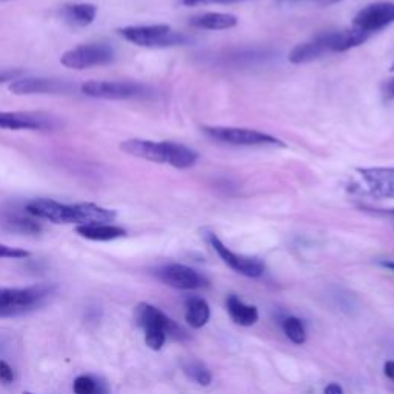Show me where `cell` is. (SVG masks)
Returning a JSON list of instances; mask_svg holds the SVG:
<instances>
[{"label":"cell","instance_id":"obj_14","mask_svg":"<svg viewBox=\"0 0 394 394\" xmlns=\"http://www.w3.org/2000/svg\"><path fill=\"white\" fill-rule=\"evenodd\" d=\"M358 173L374 197H394V168H359Z\"/></svg>","mask_w":394,"mask_h":394},{"label":"cell","instance_id":"obj_7","mask_svg":"<svg viewBox=\"0 0 394 394\" xmlns=\"http://www.w3.org/2000/svg\"><path fill=\"white\" fill-rule=\"evenodd\" d=\"M204 133L208 137H211L213 141L234 145V146H283L285 145L282 141H279V139L250 128L204 127Z\"/></svg>","mask_w":394,"mask_h":394},{"label":"cell","instance_id":"obj_10","mask_svg":"<svg viewBox=\"0 0 394 394\" xmlns=\"http://www.w3.org/2000/svg\"><path fill=\"white\" fill-rule=\"evenodd\" d=\"M136 321L137 325L141 327L143 331H151V330H162L165 331L167 336H171L174 339H183L185 333L183 330L173 322L168 316L159 310L157 307L150 305V304H139L136 307Z\"/></svg>","mask_w":394,"mask_h":394},{"label":"cell","instance_id":"obj_22","mask_svg":"<svg viewBox=\"0 0 394 394\" xmlns=\"http://www.w3.org/2000/svg\"><path fill=\"white\" fill-rule=\"evenodd\" d=\"M182 368H183V373L187 374L190 379H192L199 385H202V387H208V385H210L213 381L210 370H208L206 365L197 359H190L187 362H183Z\"/></svg>","mask_w":394,"mask_h":394},{"label":"cell","instance_id":"obj_6","mask_svg":"<svg viewBox=\"0 0 394 394\" xmlns=\"http://www.w3.org/2000/svg\"><path fill=\"white\" fill-rule=\"evenodd\" d=\"M82 92L88 97L105 100L142 99L151 94L150 88L145 85L123 80H91L82 85Z\"/></svg>","mask_w":394,"mask_h":394},{"label":"cell","instance_id":"obj_33","mask_svg":"<svg viewBox=\"0 0 394 394\" xmlns=\"http://www.w3.org/2000/svg\"><path fill=\"white\" fill-rule=\"evenodd\" d=\"M381 265H382L384 268H387V269H391V272H394V262L384 260V262H381Z\"/></svg>","mask_w":394,"mask_h":394},{"label":"cell","instance_id":"obj_20","mask_svg":"<svg viewBox=\"0 0 394 394\" xmlns=\"http://www.w3.org/2000/svg\"><path fill=\"white\" fill-rule=\"evenodd\" d=\"M185 319L192 328H202L210 321V305L202 297H190L185 302Z\"/></svg>","mask_w":394,"mask_h":394},{"label":"cell","instance_id":"obj_2","mask_svg":"<svg viewBox=\"0 0 394 394\" xmlns=\"http://www.w3.org/2000/svg\"><path fill=\"white\" fill-rule=\"evenodd\" d=\"M120 150L129 156L156 162V164H168L177 169L192 167L197 162V153L188 146L176 142H154L145 139H128L120 143Z\"/></svg>","mask_w":394,"mask_h":394},{"label":"cell","instance_id":"obj_27","mask_svg":"<svg viewBox=\"0 0 394 394\" xmlns=\"http://www.w3.org/2000/svg\"><path fill=\"white\" fill-rule=\"evenodd\" d=\"M23 76V69L19 68H0V85L14 82Z\"/></svg>","mask_w":394,"mask_h":394},{"label":"cell","instance_id":"obj_19","mask_svg":"<svg viewBox=\"0 0 394 394\" xmlns=\"http://www.w3.org/2000/svg\"><path fill=\"white\" fill-rule=\"evenodd\" d=\"M227 308H228V313L231 316V319H233L237 323V325L250 327V325H254V323L259 321L258 308L253 307V305H245L242 300L234 295L228 296Z\"/></svg>","mask_w":394,"mask_h":394},{"label":"cell","instance_id":"obj_29","mask_svg":"<svg viewBox=\"0 0 394 394\" xmlns=\"http://www.w3.org/2000/svg\"><path fill=\"white\" fill-rule=\"evenodd\" d=\"M0 381L5 384H10L14 381L13 368L6 364L5 360H0Z\"/></svg>","mask_w":394,"mask_h":394},{"label":"cell","instance_id":"obj_31","mask_svg":"<svg viewBox=\"0 0 394 394\" xmlns=\"http://www.w3.org/2000/svg\"><path fill=\"white\" fill-rule=\"evenodd\" d=\"M384 373H385V376L388 377L390 381H393V382H394V360L385 362V365H384Z\"/></svg>","mask_w":394,"mask_h":394},{"label":"cell","instance_id":"obj_26","mask_svg":"<svg viewBox=\"0 0 394 394\" xmlns=\"http://www.w3.org/2000/svg\"><path fill=\"white\" fill-rule=\"evenodd\" d=\"M29 258V251L22 248H13L8 245H0V259H25Z\"/></svg>","mask_w":394,"mask_h":394},{"label":"cell","instance_id":"obj_13","mask_svg":"<svg viewBox=\"0 0 394 394\" xmlns=\"http://www.w3.org/2000/svg\"><path fill=\"white\" fill-rule=\"evenodd\" d=\"M208 241H210L214 251L219 254V258L225 262V264L233 268L234 272L241 273L246 277H259L264 273V264L259 259H251V258H242L237 256L236 253L228 250V246L223 245V242L216 234H208Z\"/></svg>","mask_w":394,"mask_h":394},{"label":"cell","instance_id":"obj_25","mask_svg":"<svg viewBox=\"0 0 394 394\" xmlns=\"http://www.w3.org/2000/svg\"><path fill=\"white\" fill-rule=\"evenodd\" d=\"M167 341V333L162 330H151V331H145V344L148 345V349L159 351L162 346H164Z\"/></svg>","mask_w":394,"mask_h":394},{"label":"cell","instance_id":"obj_36","mask_svg":"<svg viewBox=\"0 0 394 394\" xmlns=\"http://www.w3.org/2000/svg\"><path fill=\"white\" fill-rule=\"evenodd\" d=\"M391 71H394V64H393V66H391Z\"/></svg>","mask_w":394,"mask_h":394},{"label":"cell","instance_id":"obj_21","mask_svg":"<svg viewBox=\"0 0 394 394\" xmlns=\"http://www.w3.org/2000/svg\"><path fill=\"white\" fill-rule=\"evenodd\" d=\"M3 225L10 231L20 234H38L42 231V227L34 220L33 216H23L17 213L6 214Z\"/></svg>","mask_w":394,"mask_h":394},{"label":"cell","instance_id":"obj_28","mask_svg":"<svg viewBox=\"0 0 394 394\" xmlns=\"http://www.w3.org/2000/svg\"><path fill=\"white\" fill-rule=\"evenodd\" d=\"M185 6H197V5H213V3H236L242 0H179Z\"/></svg>","mask_w":394,"mask_h":394},{"label":"cell","instance_id":"obj_16","mask_svg":"<svg viewBox=\"0 0 394 394\" xmlns=\"http://www.w3.org/2000/svg\"><path fill=\"white\" fill-rule=\"evenodd\" d=\"M328 48H327V43L323 41V36L319 34L316 36L313 41L310 42H305V43H300L297 45L295 50L290 52V62L291 64H307V62H313V60H318L321 57L325 56L328 54Z\"/></svg>","mask_w":394,"mask_h":394},{"label":"cell","instance_id":"obj_11","mask_svg":"<svg viewBox=\"0 0 394 394\" xmlns=\"http://www.w3.org/2000/svg\"><path fill=\"white\" fill-rule=\"evenodd\" d=\"M391 23H394V2H379L360 10L353 20V28L372 34Z\"/></svg>","mask_w":394,"mask_h":394},{"label":"cell","instance_id":"obj_17","mask_svg":"<svg viewBox=\"0 0 394 394\" xmlns=\"http://www.w3.org/2000/svg\"><path fill=\"white\" fill-rule=\"evenodd\" d=\"M76 233L85 239H88V241H96V242H108V241H114V239L127 236L125 228L110 225V223H91V225H80L76 228Z\"/></svg>","mask_w":394,"mask_h":394},{"label":"cell","instance_id":"obj_5","mask_svg":"<svg viewBox=\"0 0 394 394\" xmlns=\"http://www.w3.org/2000/svg\"><path fill=\"white\" fill-rule=\"evenodd\" d=\"M115 59V51L111 45L104 42L85 43L64 52L60 64L69 69H88L92 66L110 65Z\"/></svg>","mask_w":394,"mask_h":394},{"label":"cell","instance_id":"obj_32","mask_svg":"<svg viewBox=\"0 0 394 394\" xmlns=\"http://www.w3.org/2000/svg\"><path fill=\"white\" fill-rule=\"evenodd\" d=\"M323 394H344V390L339 384H330V385H327V388H325V391H323Z\"/></svg>","mask_w":394,"mask_h":394},{"label":"cell","instance_id":"obj_4","mask_svg":"<svg viewBox=\"0 0 394 394\" xmlns=\"http://www.w3.org/2000/svg\"><path fill=\"white\" fill-rule=\"evenodd\" d=\"M125 41L143 48H169V46L188 43V37L174 31L169 25H141L119 29Z\"/></svg>","mask_w":394,"mask_h":394},{"label":"cell","instance_id":"obj_24","mask_svg":"<svg viewBox=\"0 0 394 394\" xmlns=\"http://www.w3.org/2000/svg\"><path fill=\"white\" fill-rule=\"evenodd\" d=\"M99 381L92 379L91 376H79L73 384L74 394H96Z\"/></svg>","mask_w":394,"mask_h":394},{"label":"cell","instance_id":"obj_30","mask_svg":"<svg viewBox=\"0 0 394 394\" xmlns=\"http://www.w3.org/2000/svg\"><path fill=\"white\" fill-rule=\"evenodd\" d=\"M382 96L385 100H394V77L382 83Z\"/></svg>","mask_w":394,"mask_h":394},{"label":"cell","instance_id":"obj_15","mask_svg":"<svg viewBox=\"0 0 394 394\" xmlns=\"http://www.w3.org/2000/svg\"><path fill=\"white\" fill-rule=\"evenodd\" d=\"M60 15L68 25L85 28L94 22L97 6L92 3H66L60 8Z\"/></svg>","mask_w":394,"mask_h":394},{"label":"cell","instance_id":"obj_8","mask_svg":"<svg viewBox=\"0 0 394 394\" xmlns=\"http://www.w3.org/2000/svg\"><path fill=\"white\" fill-rule=\"evenodd\" d=\"M57 122L48 113L42 111H0V129L48 131L56 128Z\"/></svg>","mask_w":394,"mask_h":394},{"label":"cell","instance_id":"obj_18","mask_svg":"<svg viewBox=\"0 0 394 394\" xmlns=\"http://www.w3.org/2000/svg\"><path fill=\"white\" fill-rule=\"evenodd\" d=\"M190 25L200 29H230L237 25V17L234 14L228 13H205L200 15H195L190 20Z\"/></svg>","mask_w":394,"mask_h":394},{"label":"cell","instance_id":"obj_12","mask_svg":"<svg viewBox=\"0 0 394 394\" xmlns=\"http://www.w3.org/2000/svg\"><path fill=\"white\" fill-rule=\"evenodd\" d=\"M157 279L164 282L168 287L176 290H196L202 287L205 279L200 276L196 269H192L182 264H168L157 268L156 272Z\"/></svg>","mask_w":394,"mask_h":394},{"label":"cell","instance_id":"obj_9","mask_svg":"<svg viewBox=\"0 0 394 394\" xmlns=\"http://www.w3.org/2000/svg\"><path fill=\"white\" fill-rule=\"evenodd\" d=\"M10 91L17 96L69 94L74 91V85L68 80L48 79V77H20L10 85Z\"/></svg>","mask_w":394,"mask_h":394},{"label":"cell","instance_id":"obj_3","mask_svg":"<svg viewBox=\"0 0 394 394\" xmlns=\"http://www.w3.org/2000/svg\"><path fill=\"white\" fill-rule=\"evenodd\" d=\"M56 285L41 283L28 288H0V318H11L36 310L52 295Z\"/></svg>","mask_w":394,"mask_h":394},{"label":"cell","instance_id":"obj_1","mask_svg":"<svg viewBox=\"0 0 394 394\" xmlns=\"http://www.w3.org/2000/svg\"><path fill=\"white\" fill-rule=\"evenodd\" d=\"M27 213L36 219L50 220L52 223H74V225H91V223H110L118 213L99 206L92 202H80L73 205L60 204L52 199H34L27 205Z\"/></svg>","mask_w":394,"mask_h":394},{"label":"cell","instance_id":"obj_34","mask_svg":"<svg viewBox=\"0 0 394 394\" xmlns=\"http://www.w3.org/2000/svg\"><path fill=\"white\" fill-rule=\"evenodd\" d=\"M335 2H339V0H322V3H335Z\"/></svg>","mask_w":394,"mask_h":394},{"label":"cell","instance_id":"obj_35","mask_svg":"<svg viewBox=\"0 0 394 394\" xmlns=\"http://www.w3.org/2000/svg\"><path fill=\"white\" fill-rule=\"evenodd\" d=\"M23 394H34V393H29V391H27V393H23Z\"/></svg>","mask_w":394,"mask_h":394},{"label":"cell","instance_id":"obj_23","mask_svg":"<svg viewBox=\"0 0 394 394\" xmlns=\"http://www.w3.org/2000/svg\"><path fill=\"white\" fill-rule=\"evenodd\" d=\"M283 331L291 342H295L296 345L305 344L307 333H305L304 323L300 322V319L290 316V318L283 321Z\"/></svg>","mask_w":394,"mask_h":394}]
</instances>
